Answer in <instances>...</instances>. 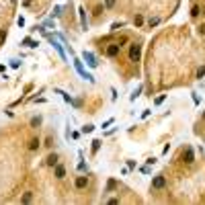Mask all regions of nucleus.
Returning <instances> with one entry per match:
<instances>
[{"label":"nucleus","mask_w":205,"mask_h":205,"mask_svg":"<svg viewBox=\"0 0 205 205\" xmlns=\"http://www.w3.org/2000/svg\"><path fill=\"white\" fill-rule=\"evenodd\" d=\"M105 6H107V8H113V6H115V0H105Z\"/></svg>","instance_id":"nucleus-19"},{"label":"nucleus","mask_w":205,"mask_h":205,"mask_svg":"<svg viewBox=\"0 0 205 205\" xmlns=\"http://www.w3.org/2000/svg\"><path fill=\"white\" fill-rule=\"evenodd\" d=\"M140 55H142V45L133 43V45L129 47V60H131V62H137V60H140Z\"/></svg>","instance_id":"nucleus-1"},{"label":"nucleus","mask_w":205,"mask_h":205,"mask_svg":"<svg viewBox=\"0 0 205 205\" xmlns=\"http://www.w3.org/2000/svg\"><path fill=\"white\" fill-rule=\"evenodd\" d=\"M164 185H166L164 174H156V176H154V181H152V187H154V189H164Z\"/></svg>","instance_id":"nucleus-2"},{"label":"nucleus","mask_w":205,"mask_h":205,"mask_svg":"<svg viewBox=\"0 0 205 205\" xmlns=\"http://www.w3.org/2000/svg\"><path fill=\"white\" fill-rule=\"evenodd\" d=\"M23 43H25V45H27V47H37V45H39V43H37V41H33V39H29V37H27V39L23 41Z\"/></svg>","instance_id":"nucleus-11"},{"label":"nucleus","mask_w":205,"mask_h":205,"mask_svg":"<svg viewBox=\"0 0 205 205\" xmlns=\"http://www.w3.org/2000/svg\"><path fill=\"white\" fill-rule=\"evenodd\" d=\"M133 23H135V25H142V23H144V19H142V17H140V14H137V17H135V19H133Z\"/></svg>","instance_id":"nucleus-21"},{"label":"nucleus","mask_w":205,"mask_h":205,"mask_svg":"<svg viewBox=\"0 0 205 205\" xmlns=\"http://www.w3.org/2000/svg\"><path fill=\"white\" fill-rule=\"evenodd\" d=\"M84 60L88 62V66H92V68L96 66V62H94V55H92V53H88V51H84Z\"/></svg>","instance_id":"nucleus-7"},{"label":"nucleus","mask_w":205,"mask_h":205,"mask_svg":"<svg viewBox=\"0 0 205 205\" xmlns=\"http://www.w3.org/2000/svg\"><path fill=\"white\" fill-rule=\"evenodd\" d=\"M191 14L197 17V14H199V6H193V8H191Z\"/></svg>","instance_id":"nucleus-20"},{"label":"nucleus","mask_w":205,"mask_h":205,"mask_svg":"<svg viewBox=\"0 0 205 205\" xmlns=\"http://www.w3.org/2000/svg\"><path fill=\"white\" fill-rule=\"evenodd\" d=\"M74 66H76V70L80 72V76H82V78H86V80H88V82H94V78H92L90 74H86V70L82 68V64H80V62H78V60H74Z\"/></svg>","instance_id":"nucleus-3"},{"label":"nucleus","mask_w":205,"mask_h":205,"mask_svg":"<svg viewBox=\"0 0 205 205\" xmlns=\"http://www.w3.org/2000/svg\"><path fill=\"white\" fill-rule=\"evenodd\" d=\"M119 47H121L119 43H113V45H109V47H107V55H109V58H115V55L119 53Z\"/></svg>","instance_id":"nucleus-5"},{"label":"nucleus","mask_w":205,"mask_h":205,"mask_svg":"<svg viewBox=\"0 0 205 205\" xmlns=\"http://www.w3.org/2000/svg\"><path fill=\"white\" fill-rule=\"evenodd\" d=\"M99 148H101V142L94 140V142H92V152H99Z\"/></svg>","instance_id":"nucleus-15"},{"label":"nucleus","mask_w":205,"mask_h":205,"mask_svg":"<svg viewBox=\"0 0 205 205\" xmlns=\"http://www.w3.org/2000/svg\"><path fill=\"white\" fill-rule=\"evenodd\" d=\"M86 185H88V178H86V176H78V178H76V187H78V189H84Z\"/></svg>","instance_id":"nucleus-6"},{"label":"nucleus","mask_w":205,"mask_h":205,"mask_svg":"<svg viewBox=\"0 0 205 205\" xmlns=\"http://www.w3.org/2000/svg\"><path fill=\"white\" fill-rule=\"evenodd\" d=\"M205 76V66H201L199 70H197V78H203Z\"/></svg>","instance_id":"nucleus-16"},{"label":"nucleus","mask_w":205,"mask_h":205,"mask_svg":"<svg viewBox=\"0 0 205 205\" xmlns=\"http://www.w3.org/2000/svg\"><path fill=\"white\" fill-rule=\"evenodd\" d=\"M92 129H94V125H86V127H82V131H84V133H90Z\"/></svg>","instance_id":"nucleus-18"},{"label":"nucleus","mask_w":205,"mask_h":205,"mask_svg":"<svg viewBox=\"0 0 205 205\" xmlns=\"http://www.w3.org/2000/svg\"><path fill=\"white\" fill-rule=\"evenodd\" d=\"M31 201H33V195L31 193H25L23 195V203H31Z\"/></svg>","instance_id":"nucleus-14"},{"label":"nucleus","mask_w":205,"mask_h":205,"mask_svg":"<svg viewBox=\"0 0 205 205\" xmlns=\"http://www.w3.org/2000/svg\"><path fill=\"white\" fill-rule=\"evenodd\" d=\"M4 39H6V33H4V31H0V45L4 43Z\"/></svg>","instance_id":"nucleus-23"},{"label":"nucleus","mask_w":205,"mask_h":205,"mask_svg":"<svg viewBox=\"0 0 205 205\" xmlns=\"http://www.w3.org/2000/svg\"><path fill=\"white\" fill-rule=\"evenodd\" d=\"M80 12V21H82V29H86V14H84V8H80L78 10Z\"/></svg>","instance_id":"nucleus-12"},{"label":"nucleus","mask_w":205,"mask_h":205,"mask_svg":"<svg viewBox=\"0 0 205 205\" xmlns=\"http://www.w3.org/2000/svg\"><path fill=\"white\" fill-rule=\"evenodd\" d=\"M195 160V154H193V148H185V152H183V162L191 164Z\"/></svg>","instance_id":"nucleus-4"},{"label":"nucleus","mask_w":205,"mask_h":205,"mask_svg":"<svg viewBox=\"0 0 205 205\" xmlns=\"http://www.w3.org/2000/svg\"><path fill=\"white\" fill-rule=\"evenodd\" d=\"M23 4H25V6H29V4H31V0H23Z\"/></svg>","instance_id":"nucleus-25"},{"label":"nucleus","mask_w":205,"mask_h":205,"mask_svg":"<svg viewBox=\"0 0 205 205\" xmlns=\"http://www.w3.org/2000/svg\"><path fill=\"white\" fill-rule=\"evenodd\" d=\"M199 33H201V35H205V23L201 25V27H199Z\"/></svg>","instance_id":"nucleus-24"},{"label":"nucleus","mask_w":205,"mask_h":205,"mask_svg":"<svg viewBox=\"0 0 205 205\" xmlns=\"http://www.w3.org/2000/svg\"><path fill=\"white\" fill-rule=\"evenodd\" d=\"M39 148V140H31V144H29V150H37Z\"/></svg>","instance_id":"nucleus-13"},{"label":"nucleus","mask_w":205,"mask_h":205,"mask_svg":"<svg viewBox=\"0 0 205 205\" xmlns=\"http://www.w3.org/2000/svg\"><path fill=\"white\" fill-rule=\"evenodd\" d=\"M45 162L49 164V166H53V164H58V156H55V154H49V156H47V160H45Z\"/></svg>","instance_id":"nucleus-9"},{"label":"nucleus","mask_w":205,"mask_h":205,"mask_svg":"<svg viewBox=\"0 0 205 205\" xmlns=\"http://www.w3.org/2000/svg\"><path fill=\"white\" fill-rule=\"evenodd\" d=\"M39 123H41V117H33V119H31V125H33V127H37Z\"/></svg>","instance_id":"nucleus-17"},{"label":"nucleus","mask_w":205,"mask_h":205,"mask_svg":"<svg viewBox=\"0 0 205 205\" xmlns=\"http://www.w3.org/2000/svg\"><path fill=\"white\" fill-rule=\"evenodd\" d=\"M113 189H117V181H115V178H111V181L107 183V191H113Z\"/></svg>","instance_id":"nucleus-10"},{"label":"nucleus","mask_w":205,"mask_h":205,"mask_svg":"<svg viewBox=\"0 0 205 205\" xmlns=\"http://www.w3.org/2000/svg\"><path fill=\"white\" fill-rule=\"evenodd\" d=\"M160 23V19H150V27H156Z\"/></svg>","instance_id":"nucleus-22"},{"label":"nucleus","mask_w":205,"mask_h":205,"mask_svg":"<svg viewBox=\"0 0 205 205\" xmlns=\"http://www.w3.org/2000/svg\"><path fill=\"white\" fill-rule=\"evenodd\" d=\"M55 176H58V178H64V176H66V168H64V166H58V168H55Z\"/></svg>","instance_id":"nucleus-8"}]
</instances>
